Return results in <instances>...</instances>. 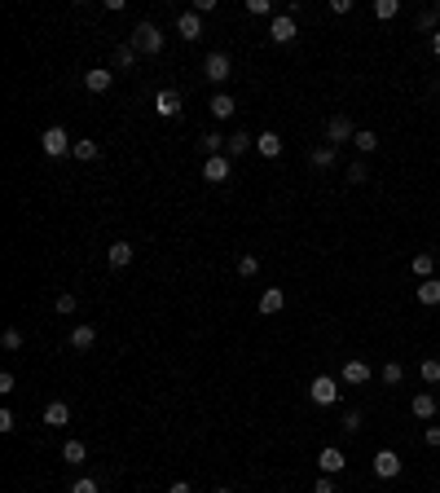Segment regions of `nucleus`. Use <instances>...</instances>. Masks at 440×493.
<instances>
[{
    "instance_id": "nucleus-1",
    "label": "nucleus",
    "mask_w": 440,
    "mask_h": 493,
    "mask_svg": "<svg viewBox=\"0 0 440 493\" xmlns=\"http://www.w3.org/2000/svg\"><path fill=\"white\" fill-rule=\"evenodd\" d=\"M137 48V53H145V58H154V53H163V31L154 27V22H137L133 27V40H128Z\"/></svg>"
},
{
    "instance_id": "nucleus-2",
    "label": "nucleus",
    "mask_w": 440,
    "mask_h": 493,
    "mask_svg": "<svg viewBox=\"0 0 440 493\" xmlns=\"http://www.w3.org/2000/svg\"><path fill=\"white\" fill-rule=\"evenodd\" d=\"M203 75L211 79V84H225V79L234 75V58L220 53V48H216V53H207V58H203Z\"/></svg>"
},
{
    "instance_id": "nucleus-3",
    "label": "nucleus",
    "mask_w": 440,
    "mask_h": 493,
    "mask_svg": "<svg viewBox=\"0 0 440 493\" xmlns=\"http://www.w3.org/2000/svg\"><path fill=\"white\" fill-rule=\"evenodd\" d=\"M308 401H313V405H335V401H339V379H331V374H317V379L308 383Z\"/></svg>"
},
{
    "instance_id": "nucleus-4",
    "label": "nucleus",
    "mask_w": 440,
    "mask_h": 493,
    "mask_svg": "<svg viewBox=\"0 0 440 493\" xmlns=\"http://www.w3.org/2000/svg\"><path fill=\"white\" fill-rule=\"evenodd\" d=\"M71 137H67V128H44V137H40V150L48 159H62V155H71Z\"/></svg>"
},
{
    "instance_id": "nucleus-5",
    "label": "nucleus",
    "mask_w": 440,
    "mask_h": 493,
    "mask_svg": "<svg viewBox=\"0 0 440 493\" xmlns=\"http://www.w3.org/2000/svg\"><path fill=\"white\" fill-rule=\"evenodd\" d=\"M356 137V128H352V119L348 114H331V119H326V145H344V141H352Z\"/></svg>"
},
{
    "instance_id": "nucleus-6",
    "label": "nucleus",
    "mask_w": 440,
    "mask_h": 493,
    "mask_svg": "<svg viewBox=\"0 0 440 493\" xmlns=\"http://www.w3.org/2000/svg\"><path fill=\"white\" fill-rule=\"evenodd\" d=\"M229 176H234V159H229V155L203 159V180H211V185H225Z\"/></svg>"
},
{
    "instance_id": "nucleus-7",
    "label": "nucleus",
    "mask_w": 440,
    "mask_h": 493,
    "mask_svg": "<svg viewBox=\"0 0 440 493\" xmlns=\"http://www.w3.org/2000/svg\"><path fill=\"white\" fill-rule=\"evenodd\" d=\"M370 471L379 475V480H396V475H401V454L396 449H379V454H374V463H370Z\"/></svg>"
},
{
    "instance_id": "nucleus-8",
    "label": "nucleus",
    "mask_w": 440,
    "mask_h": 493,
    "mask_svg": "<svg viewBox=\"0 0 440 493\" xmlns=\"http://www.w3.org/2000/svg\"><path fill=\"white\" fill-rule=\"evenodd\" d=\"M300 31H295V13H273V22H269V40L273 44H291Z\"/></svg>"
},
{
    "instance_id": "nucleus-9",
    "label": "nucleus",
    "mask_w": 440,
    "mask_h": 493,
    "mask_svg": "<svg viewBox=\"0 0 440 493\" xmlns=\"http://www.w3.org/2000/svg\"><path fill=\"white\" fill-rule=\"evenodd\" d=\"M154 114H159V119H176V114H181V93H176V88H159L154 93Z\"/></svg>"
},
{
    "instance_id": "nucleus-10",
    "label": "nucleus",
    "mask_w": 440,
    "mask_h": 493,
    "mask_svg": "<svg viewBox=\"0 0 440 493\" xmlns=\"http://www.w3.org/2000/svg\"><path fill=\"white\" fill-rule=\"evenodd\" d=\"M317 467H321V475H339V471H348V458H344V449H339V445H326L317 454Z\"/></svg>"
},
{
    "instance_id": "nucleus-11",
    "label": "nucleus",
    "mask_w": 440,
    "mask_h": 493,
    "mask_svg": "<svg viewBox=\"0 0 440 493\" xmlns=\"http://www.w3.org/2000/svg\"><path fill=\"white\" fill-rule=\"evenodd\" d=\"M176 36H181V40H203V18H199V13H194V9H185L181 13V18H176Z\"/></svg>"
},
{
    "instance_id": "nucleus-12",
    "label": "nucleus",
    "mask_w": 440,
    "mask_h": 493,
    "mask_svg": "<svg viewBox=\"0 0 440 493\" xmlns=\"http://www.w3.org/2000/svg\"><path fill=\"white\" fill-rule=\"evenodd\" d=\"M110 84H115V71H106V67L84 71V88L88 93H110Z\"/></svg>"
},
{
    "instance_id": "nucleus-13",
    "label": "nucleus",
    "mask_w": 440,
    "mask_h": 493,
    "mask_svg": "<svg viewBox=\"0 0 440 493\" xmlns=\"http://www.w3.org/2000/svg\"><path fill=\"white\" fill-rule=\"evenodd\" d=\"M370 366H366V361L361 357H352V361H344V383H352V388H361V383H370Z\"/></svg>"
},
{
    "instance_id": "nucleus-14",
    "label": "nucleus",
    "mask_w": 440,
    "mask_h": 493,
    "mask_svg": "<svg viewBox=\"0 0 440 493\" xmlns=\"http://www.w3.org/2000/svg\"><path fill=\"white\" fill-rule=\"evenodd\" d=\"M133 256H137V246H133V242H110V251H106L110 269H128V265H133Z\"/></svg>"
},
{
    "instance_id": "nucleus-15",
    "label": "nucleus",
    "mask_w": 440,
    "mask_h": 493,
    "mask_svg": "<svg viewBox=\"0 0 440 493\" xmlns=\"http://www.w3.org/2000/svg\"><path fill=\"white\" fill-rule=\"evenodd\" d=\"M247 150H255V137H251V133H242V128H238V133H234L229 141H225V155H229V159H242Z\"/></svg>"
},
{
    "instance_id": "nucleus-16",
    "label": "nucleus",
    "mask_w": 440,
    "mask_h": 493,
    "mask_svg": "<svg viewBox=\"0 0 440 493\" xmlns=\"http://www.w3.org/2000/svg\"><path fill=\"white\" fill-rule=\"evenodd\" d=\"M62 463H67V467H84L88 463V445H84V440H67V445H62Z\"/></svg>"
},
{
    "instance_id": "nucleus-17",
    "label": "nucleus",
    "mask_w": 440,
    "mask_h": 493,
    "mask_svg": "<svg viewBox=\"0 0 440 493\" xmlns=\"http://www.w3.org/2000/svg\"><path fill=\"white\" fill-rule=\"evenodd\" d=\"M414 300L427 304V308H436V304H440V277H427V282H418V287H414Z\"/></svg>"
},
{
    "instance_id": "nucleus-18",
    "label": "nucleus",
    "mask_w": 440,
    "mask_h": 493,
    "mask_svg": "<svg viewBox=\"0 0 440 493\" xmlns=\"http://www.w3.org/2000/svg\"><path fill=\"white\" fill-rule=\"evenodd\" d=\"M255 155H265V159H278V155H282V137L273 133V128H269V133H260V137H255Z\"/></svg>"
},
{
    "instance_id": "nucleus-19",
    "label": "nucleus",
    "mask_w": 440,
    "mask_h": 493,
    "mask_svg": "<svg viewBox=\"0 0 440 493\" xmlns=\"http://www.w3.org/2000/svg\"><path fill=\"white\" fill-rule=\"evenodd\" d=\"M44 423H48V427H67V423H71V405H67V401H48V405H44Z\"/></svg>"
},
{
    "instance_id": "nucleus-20",
    "label": "nucleus",
    "mask_w": 440,
    "mask_h": 493,
    "mask_svg": "<svg viewBox=\"0 0 440 493\" xmlns=\"http://www.w3.org/2000/svg\"><path fill=\"white\" fill-rule=\"evenodd\" d=\"M410 409H414V419H436V397L432 392H414V401H410Z\"/></svg>"
},
{
    "instance_id": "nucleus-21",
    "label": "nucleus",
    "mask_w": 440,
    "mask_h": 493,
    "mask_svg": "<svg viewBox=\"0 0 440 493\" xmlns=\"http://www.w3.org/2000/svg\"><path fill=\"white\" fill-rule=\"evenodd\" d=\"M282 308H286V295H282L278 287H269L265 295H260V313H265V317H273V313H282Z\"/></svg>"
},
{
    "instance_id": "nucleus-22",
    "label": "nucleus",
    "mask_w": 440,
    "mask_h": 493,
    "mask_svg": "<svg viewBox=\"0 0 440 493\" xmlns=\"http://www.w3.org/2000/svg\"><path fill=\"white\" fill-rule=\"evenodd\" d=\"M410 273L418 277V282H427V277L436 273V256H432V251H418V256H414V265H410Z\"/></svg>"
},
{
    "instance_id": "nucleus-23",
    "label": "nucleus",
    "mask_w": 440,
    "mask_h": 493,
    "mask_svg": "<svg viewBox=\"0 0 440 493\" xmlns=\"http://www.w3.org/2000/svg\"><path fill=\"white\" fill-rule=\"evenodd\" d=\"M207 110L216 114V119H229V114L238 110V102H234L229 93H216V97H211V102H207Z\"/></svg>"
},
{
    "instance_id": "nucleus-24",
    "label": "nucleus",
    "mask_w": 440,
    "mask_h": 493,
    "mask_svg": "<svg viewBox=\"0 0 440 493\" xmlns=\"http://www.w3.org/2000/svg\"><path fill=\"white\" fill-rule=\"evenodd\" d=\"M71 155H75L79 163H93V159H102V145H97L93 137H84V141H75V145H71Z\"/></svg>"
},
{
    "instance_id": "nucleus-25",
    "label": "nucleus",
    "mask_w": 440,
    "mask_h": 493,
    "mask_svg": "<svg viewBox=\"0 0 440 493\" xmlns=\"http://www.w3.org/2000/svg\"><path fill=\"white\" fill-rule=\"evenodd\" d=\"M93 343H97V331H93V326H75V331H71V348H75V353H88Z\"/></svg>"
},
{
    "instance_id": "nucleus-26",
    "label": "nucleus",
    "mask_w": 440,
    "mask_h": 493,
    "mask_svg": "<svg viewBox=\"0 0 440 493\" xmlns=\"http://www.w3.org/2000/svg\"><path fill=\"white\" fill-rule=\"evenodd\" d=\"M225 141H229V137H220V133H203V141H199L203 159H216V155H225Z\"/></svg>"
},
{
    "instance_id": "nucleus-27",
    "label": "nucleus",
    "mask_w": 440,
    "mask_h": 493,
    "mask_svg": "<svg viewBox=\"0 0 440 493\" xmlns=\"http://www.w3.org/2000/svg\"><path fill=\"white\" fill-rule=\"evenodd\" d=\"M370 13H374L379 22H392L396 13H401V0H374V5H370Z\"/></svg>"
},
{
    "instance_id": "nucleus-28",
    "label": "nucleus",
    "mask_w": 440,
    "mask_h": 493,
    "mask_svg": "<svg viewBox=\"0 0 440 493\" xmlns=\"http://www.w3.org/2000/svg\"><path fill=\"white\" fill-rule=\"evenodd\" d=\"M352 145H356V150H361V155H374V150H379V133H370V128H356Z\"/></svg>"
},
{
    "instance_id": "nucleus-29",
    "label": "nucleus",
    "mask_w": 440,
    "mask_h": 493,
    "mask_svg": "<svg viewBox=\"0 0 440 493\" xmlns=\"http://www.w3.org/2000/svg\"><path fill=\"white\" fill-rule=\"evenodd\" d=\"M366 180H370V163L366 159H352L348 163V185H366Z\"/></svg>"
},
{
    "instance_id": "nucleus-30",
    "label": "nucleus",
    "mask_w": 440,
    "mask_h": 493,
    "mask_svg": "<svg viewBox=\"0 0 440 493\" xmlns=\"http://www.w3.org/2000/svg\"><path fill=\"white\" fill-rule=\"evenodd\" d=\"M436 22H440V13H436V9H422V13H418V18H414V27L422 31V36H436V31H440Z\"/></svg>"
},
{
    "instance_id": "nucleus-31",
    "label": "nucleus",
    "mask_w": 440,
    "mask_h": 493,
    "mask_svg": "<svg viewBox=\"0 0 440 493\" xmlns=\"http://www.w3.org/2000/svg\"><path fill=\"white\" fill-rule=\"evenodd\" d=\"M335 145H317V150L313 155H308V159H313V168H335Z\"/></svg>"
},
{
    "instance_id": "nucleus-32",
    "label": "nucleus",
    "mask_w": 440,
    "mask_h": 493,
    "mask_svg": "<svg viewBox=\"0 0 440 493\" xmlns=\"http://www.w3.org/2000/svg\"><path fill=\"white\" fill-rule=\"evenodd\" d=\"M133 62H137V48H133V44H119V48H115V67H119V71H128Z\"/></svg>"
},
{
    "instance_id": "nucleus-33",
    "label": "nucleus",
    "mask_w": 440,
    "mask_h": 493,
    "mask_svg": "<svg viewBox=\"0 0 440 493\" xmlns=\"http://www.w3.org/2000/svg\"><path fill=\"white\" fill-rule=\"evenodd\" d=\"M53 308H58V313H62V317H71V313H75V308H79V300H75V295H71V291H62V295H58V300H53Z\"/></svg>"
},
{
    "instance_id": "nucleus-34",
    "label": "nucleus",
    "mask_w": 440,
    "mask_h": 493,
    "mask_svg": "<svg viewBox=\"0 0 440 493\" xmlns=\"http://www.w3.org/2000/svg\"><path fill=\"white\" fill-rule=\"evenodd\" d=\"M401 379H405V366H401V361H387V366H383V383H387V388H396Z\"/></svg>"
},
{
    "instance_id": "nucleus-35",
    "label": "nucleus",
    "mask_w": 440,
    "mask_h": 493,
    "mask_svg": "<svg viewBox=\"0 0 440 493\" xmlns=\"http://www.w3.org/2000/svg\"><path fill=\"white\" fill-rule=\"evenodd\" d=\"M418 374H422V383H440V361H436V357H427V361L418 366Z\"/></svg>"
},
{
    "instance_id": "nucleus-36",
    "label": "nucleus",
    "mask_w": 440,
    "mask_h": 493,
    "mask_svg": "<svg viewBox=\"0 0 440 493\" xmlns=\"http://www.w3.org/2000/svg\"><path fill=\"white\" fill-rule=\"evenodd\" d=\"M255 269H260V260H255L251 251H242V256H238V277H255Z\"/></svg>"
},
{
    "instance_id": "nucleus-37",
    "label": "nucleus",
    "mask_w": 440,
    "mask_h": 493,
    "mask_svg": "<svg viewBox=\"0 0 440 493\" xmlns=\"http://www.w3.org/2000/svg\"><path fill=\"white\" fill-rule=\"evenodd\" d=\"M0 343H5V353H18L22 348V331H18V326H9V331L0 335Z\"/></svg>"
},
{
    "instance_id": "nucleus-38",
    "label": "nucleus",
    "mask_w": 440,
    "mask_h": 493,
    "mask_svg": "<svg viewBox=\"0 0 440 493\" xmlns=\"http://www.w3.org/2000/svg\"><path fill=\"white\" fill-rule=\"evenodd\" d=\"M71 493H97V480L93 475H79V480L71 485Z\"/></svg>"
},
{
    "instance_id": "nucleus-39",
    "label": "nucleus",
    "mask_w": 440,
    "mask_h": 493,
    "mask_svg": "<svg viewBox=\"0 0 440 493\" xmlns=\"http://www.w3.org/2000/svg\"><path fill=\"white\" fill-rule=\"evenodd\" d=\"M344 432H361V409H348L344 414Z\"/></svg>"
},
{
    "instance_id": "nucleus-40",
    "label": "nucleus",
    "mask_w": 440,
    "mask_h": 493,
    "mask_svg": "<svg viewBox=\"0 0 440 493\" xmlns=\"http://www.w3.org/2000/svg\"><path fill=\"white\" fill-rule=\"evenodd\" d=\"M18 427V419H13V409H0V432H13Z\"/></svg>"
},
{
    "instance_id": "nucleus-41",
    "label": "nucleus",
    "mask_w": 440,
    "mask_h": 493,
    "mask_svg": "<svg viewBox=\"0 0 440 493\" xmlns=\"http://www.w3.org/2000/svg\"><path fill=\"white\" fill-rule=\"evenodd\" d=\"M313 493H339V489H335V475H321V480L313 485Z\"/></svg>"
},
{
    "instance_id": "nucleus-42",
    "label": "nucleus",
    "mask_w": 440,
    "mask_h": 493,
    "mask_svg": "<svg viewBox=\"0 0 440 493\" xmlns=\"http://www.w3.org/2000/svg\"><path fill=\"white\" fill-rule=\"evenodd\" d=\"M211 9H216V0H194V13H199V18H207Z\"/></svg>"
},
{
    "instance_id": "nucleus-43",
    "label": "nucleus",
    "mask_w": 440,
    "mask_h": 493,
    "mask_svg": "<svg viewBox=\"0 0 440 493\" xmlns=\"http://www.w3.org/2000/svg\"><path fill=\"white\" fill-rule=\"evenodd\" d=\"M331 13H339V18H344V13H352V0H331Z\"/></svg>"
},
{
    "instance_id": "nucleus-44",
    "label": "nucleus",
    "mask_w": 440,
    "mask_h": 493,
    "mask_svg": "<svg viewBox=\"0 0 440 493\" xmlns=\"http://www.w3.org/2000/svg\"><path fill=\"white\" fill-rule=\"evenodd\" d=\"M247 9H251V13H273L269 0H247Z\"/></svg>"
},
{
    "instance_id": "nucleus-45",
    "label": "nucleus",
    "mask_w": 440,
    "mask_h": 493,
    "mask_svg": "<svg viewBox=\"0 0 440 493\" xmlns=\"http://www.w3.org/2000/svg\"><path fill=\"white\" fill-rule=\"evenodd\" d=\"M422 440H427V445H432V449H436V445H440V427H436V423H432V427H427V432H422Z\"/></svg>"
},
{
    "instance_id": "nucleus-46",
    "label": "nucleus",
    "mask_w": 440,
    "mask_h": 493,
    "mask_svg": "<svg viewBox=\"0 0 440 493\" xmlns=\"http://www.w3.org/2000/svg\"><path fill=\"white\" fill-rule=\"evenodd\" d=\"M168 493H194V489H189L185 480H172V485H168Z\"/></svg>"
},
{
    "instance_id": "nucleus-47",
    "label": "nucleus",
    "mask_w": 440,
    "mask_h": 493,
    "mask_svg": "<svg viewBox=\"0 0 440 493\" xmlns=\"http://www.w3.org/2000/svg\"><path fill=\"white\" fill-rule=\"evenodd\" d=\"M432 53L440 58V31H436V36H432Z\"/></svg>"
},
{
    "instance_id": "nucleus-48",
    "label": "nucleus",
    "mask_w": 440,
    "mask_h": 493,
    "mask_svg": "<svg viewBox=\"0 0 440 493\" xmlns=\"http://www.w3.org/2000/svg\"><path fill=\"white\" fill-rule=\"evenodd\" d=\"M216 493H234V489H216Z\"/></svg>"
},
{
    "instance_id": "nucleus-49",
    "label": "nucleus",
    "mask_w": 440,
    "mask_h": 493,
    "mask_svg": "<svg viewBox=\"0 0 440 493\" xmlns=\"http://www.w3.org/2000/svg\"><path fill=\"white\" fill-rule=\"evenodd\" d=\"M436 13H440V5H436Z\"/></svg>"
}]
</instances>
